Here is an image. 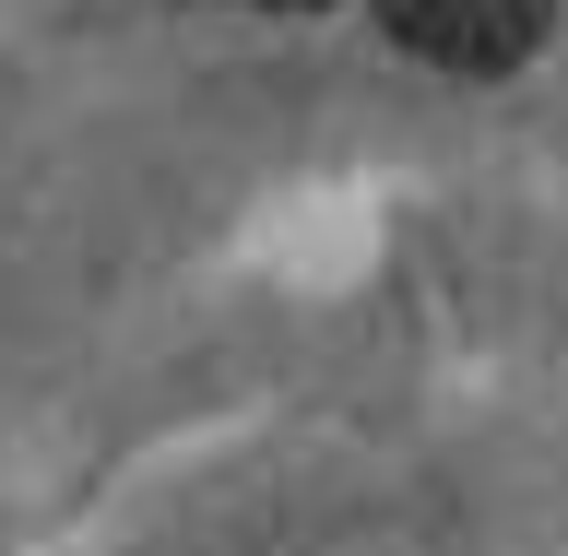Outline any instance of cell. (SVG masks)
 Instances as JSON below:
<instances>
[{
  "instance_id": "1",
  "label": "cell",
  "mask_w": 568,
  "mask_h": 556,
  "mask_svg": "<svg viewBox=\"0 0 568 556\" xmlns=\"http://www.w3.org/2000/svg\"><path fill=\"white\" fill-rule=\"evenodd\" d=\"M379 24L438 71H509V60L545 48L557 0H379Z\"/></svg>"
},
{
  "instance_id": "2",
  "label": "cell",
  "mask_w": 568,
  "mask_h": 556,
  "mask_svg": "<svg viewBox=\"0 0 568 556\" xmlns=\"http://www.w3.org/2000/svg\"><path fill=\"white\" fill-rule=\"evenodd\" d=\"M248 12H320V0H248Z\"/></svg>"
}]
</instances>
